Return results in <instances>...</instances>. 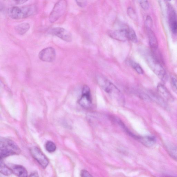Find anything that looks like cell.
Listing matches in <instances>:
<instances>
[{
	"label": "cell",
	"mask_w": 177,
	"mask_h": 177,
	"mask_svg": "<svg viewBox=\"0 0 177 177\" xmlns=\"http://www.w3.org/2000/svg\"><path fill=\"white\" fill-rule=\"evenodd\" d=\"M37 11L34 5H29L23 7H13L9 11V15L12 19L20 20L31 16Z\"/></svg>",
	"instance_id": "cell-1"
},
{
	"label": "cell",
	"mask_w": 177,
	"mask_h": 177,
	"mask_svg": "<svg viewBox=\"0 0 177 177\" xmlns=\"http://www.w3.org/2000/svg\"><path fill=\"white\" fill-rule=\"evenodd\" d=\"M0 147V155L1 159L9 156L19 154L20 152L19 146L10 139H1Z\"/></svg>",
	"instance_id": "cell-2"
},
{
	"label": "cell",
	"mask_w": 177,
	"mask_h": 177,
	"mask_svg": "<svg viewBox=\"0 0 177 177\" xmlns=\"http://www.w3.org/2000/svg\"><path fill=\"white\" fill-rule=\"evenodd\" d=\"M98 84L107 94L117 98H122L123 95L121 91L110 81L103 76H98Z\"/></svg>",
	"instance_id": "cell-3"
},
{
	"label": "cell",
	"mask_w": 177,
	"mask_h": 177,
	"mask_svg": "<svg viewBox=\"0 0 177 177\" xmlns=\"http://www.w3.org/2000/svg\"><path fill=\"white\" fill-rule=\"evenodd\" d=\"M147 60L152 70L162 81L165 82L167 79V76L163 66L153 54L147 56Z\"/></svg>",
	"instance_id": "cell-4"
},
{
	"label": "cell",
	"mask_w": 177,
	"mask_h": 177,
	"mask_svg": "<svg viewBox=\"0 0 177 177\" xmlns=\"http://www.w3.org/2000/svg\"><path fill=\"white\" fill-rule=\"evenodd\" d=\"M67 2L66 0H59L54 7L49 16L50 22L55 23L58 20L67 10Z\"/></svg>",
	"instance_id": "cell-5"
},
{
	"label": "cell",
	"mask_w": 177,
	"mask_h": 177,
	"mask_svg": "<svg viewBox=\"0 0 177 177\" xmlns=\"http://www.w3.org/2000/svg\"><path fill=\"white\" fill-rule=\"evenodd\" d=\"M32 157L35 159L40 166L45 169L48 166L49 162L46 156L37 147H32L30 149Z\"/></svg>",
	"instance_id": "cell-6"
},
{
	"label": "cell",
	"mask_w": 177,
	"mask_h": 177,
	"mask_svg": "<svg viewBox=\"0 0 177 177\" xmlns=\"http://www.w3.org/2000/svg\"><path fill=\"white\" fill-rule=\"evenodd\" d=\"M80 105L85 108H89L92 104V99L91 94V89L87 85L83 86L82 95L79 101Z\"/></svg>",
	"instance_id": "cell-7"
},
{
	"label": "cell",
	"mask_w": 177,
	"mask_h": 177,
	"mask_svg": "<svg viewBox=\"0 0 177 177\" xmlns=\"http://www.w3.org/2000/svg\"><path fill=\"white\" fill-rule=\"evenodd\" d=\"M168 17L171 31L174 34L177 33V16L174 8L171 6H168Z\"/></svg>",
	"instance_id": "cell-8"
},
{
	"label": "cell",
	"mask_w": 177,
	"mask_h": 177,
	"mask_svg": "<svg viewBox=\"0 0 177 177\" xmlns=\"http://www.w3.org/2000/svg\"><path fill=\"white\" fill-rule=\"evenodd\" d=\"M38 56L42 61L48 62H53L56 56L55 50L51 47L46 48L41 51L39 53Z\"/></svg>",
	"instance_id": "cell-9"
},
{
	"label": "cell",
	"mask_w": 177,
	"mask_h": 177,
	"mask_svg": "<svg viewBox=\"0 0 177 177\" xmlns=\"http://www.w3.org/2000/svg\"><path fill=\"white\" fill-rule=\"evenodd\" d=\"M50 34L56 36L62 40L69 42L72 41V37L71 34L66 30L61 28H54L50 30Z\"/></svg>",
	"instance_id": "cell-10"
},
{
	"label": "cell",
	"mask_w": 177,
	"mask_h": 177,
	"mask_svg": "<svg viewBox=\"0 0 177 177\" xmlns=\"http://www.w3.org/2000/svg\"><path fill=\"white\" fill-rule=\"evenodd\" d=\"M109 37L116 40L124 42L128 40L126 27L121 29L109 31Z\"/></svg>",
	"instance_id": "cell-11"
},
{
	"label": "cell",
	"mask_w": 177,
	"mask_h": 177,
	"mask_svg": "<svg viewBox=\"0 0 177 177\" xmlns=\"http://www.w3.org/2000/svg\"><path fill=\"white\" fill-rule=\"evenodd\" d=\"M157 91L160 95L164 100L172 101L173 98L167 88L162 84H159L157 86Z\"/></svg>",
	"instance_id": "cell-12"
},
{
	"label": "cell",
	"mask_w": 177,
	"mask_h": 177,
	"mask_svg": "<svg viewBox=\"0 0 177 177\" xmlns=\"http://www.w3.org/2000/svg\"><path fill=\"white\" fill-rule=\"evenodd\" d=\"M147 28L150 46L153 50H157L158 47V43L157 37L150 28Z\"/></svg>",
	"instance_id": "cell-13"
},
{
	"label": "cell",
	"mask_w": 177,
	"mask_h": 177,
	"mask_svg": "<svg viewBox=\"0 0 177 177\" xmlns=\"http://www.w3.org/2000/svg\"><path fill=\"white\" fill-rule=\"evenodd\" d=\"M10 168L13 173L19 177H27L28 173L24 167L20 165H13Z\"/></svg>",
	"instance_id": "cell-14"
},
{
	"label": "cell",
	"mask_w": 177,
	"mask_h": 177,
	"mask_svg": "<svg viewBox=\"0 0 177 177\" xmlns=\"http://www.w3.org/2000/svg\"><path fill=\"white\" fill-rule=\"evenodd\" d=\"M137 139L139 141L144 145L148 147L154 145L156 142L155 137L152 136H137Z\"/></svg>",
	"instance_id": "cell-15"
},
{
	"label": "cell",
	"mask_w": 177,
	"mask_h": 177,
	"mask_svg": "<svg viewBox=\"0 0 177 177\" xmlns=\"http://www.w3.org/2000/svg\"><path fill=\"white\" fill-rule=\"evenodd\" d=\"M29 23H23L16 26L15 28V30L18 34L23 35L29 30Z\"/></svg>",
	"instance_id": "cell-16"
},
{
	"label": "cell",
	"mask_w": 177,
	"mask_h": 177,
	"mask_svg": "<svg viewBox=\"0 0 177 177\" xmlns=\"http://www.w3.org/2000/svg\"><path fill=\"white\" fill-rule=\"evenodd\" d=\"M128 40L136 43L138 41L137 37L135 32L134 30L129 27H126Z\"/></svg>",
	"instance_id": "cell-17"
},
{
	"label": "cell",
	"mask_w": 177,
	"mask_h": 177,
	"mask_svg": "<svg viewBox=\"0 0 177 177\" xmlns=\"http://www.w3.org/2000/svg\"><path fill=\"white\" fill-rule=\"evenodd\" d=\"M0 172L5 175H10L13 173L12 171L10 168L3 162L2 159L0 162Z\"/></svg>",
	"instance_id": "cell-18"
},
{
	"label": "cell",
	"mask_w": 177,
	"mask_h": 177,
	"mask_svg": "<svg viewBox=\"0 0 177 177\" xmlns=\"http://www.w3.org/2000/svg\"><path fill=\"white\" fill-rule=\"evenodd\" d=\"M131 67L139 74H143L144 71L140 66L137 63L133 61H131L130 62Z\"/></svg>",
	"instance_id": "cell-19"
},
{
	"label": "cell",
	"mask_w": 177,
	"mask_h": 177,
	"mask_svg": "<svg viewBox=\"0 0 177 177\" xmlns=\"http://www.w3.org/2000/svg\"><path fill=\"white\" fill-rule=\"evenodd\" d=\"M45 148L46 151L49 153L54 152L56 149L55 144L51 141H49L46 143Z\"/></svg>",
	"instance_id": "cell-20"
},
{
	"label": "cell",
	"mask_w": 177,
	"mask_h": 177,
	"mask_svg": "<svg viewBox=\"0 0 177 177\" xmlns=\"http://www.w3.org/2000/svg\"><path fill=\"white\" fill-rule=\"evenodd\" d=\"M168 151L170 157L177 161V148L172 147L168 149Z\"/></svg>",
	"instance_id": "cell-21"
},
{
	"label": "cell",
	"mask_w": 177,
	"mask_h": 177,
	"mask_svg": "<svg viewBox=\"0 0 177 177\" xmlns=\"http://www.w3.org/2000/svg\"><path fill=\"white\" fill-rule=\"evenodd\" d=\"M127 13L128 16L131 18V19L133 20L136 19V15L133 8H128L127 10Z\"/></svg>",
	"instance_id": "cell-22"
},
{
	"label": "cell",
	"mask_w": 177,
	"mask_h": 177,
	"mask_svg": "<svg viewBox=\"0 0 177 177\" xmlns=\"http://www.w3.org/2000/svg\"><path fill=\"white\" fill-rule=\"evenodd\" d=\"M141 7L144 10H146L149 8L148 0H139Z\"/></svg>",
	"instance_id": "cell-23"
},
{
	"label": "cell",
	"mask_w": 177,
	"mask_h": 177,
	"mask_svg": "<svg viewBox=\"0 0 177 177\" xmlns=\"http://www.w3.org/2000/svg\"><path fill=\"white\" fill-rule=\"evenodd\" d=\"M77 4L79 7H85L87 4V0H76Z\"/></svg>",
	"instance_id": "cell-24"
},
{
	"label": "cell",
	"mask_w": 177,
	"mask_h": 177,
	"mask_svg": "<svg viewBox=\"0 0 177 177\" xmlns=\"http://www.w3.org/2000/svg\"><path fill=\"white\" fill-rule=\"evenodd\" d=\"M171 85L174 91L177 94V80L173 78L171 79Z\"/></svg>",
	"instance_id": "cell-25"
},
{
	"label": "cell",
	"mask_w": 177,
	"mask_h": 177,
	"mask_svg": "<svg viewBox=\"0 0 177 177\" xmlns=\"http://www.w3.org/2000/svg\"><path fill=\"white\" fill-rule=\"evenodd\" d=\"M81 176L82 177H91L92 176L86 170H82L81 172Z\"/></svg>",
	"instance_id": "cell-26"
},
{
	"label": "cell",
	"mask_w": 177,
	"mask_h": 177,
	"mask_svg": "<svg viewBox=\"0 0 177 177\" xmlns=\"http://www.w3.org/2000/svg\"><path fill=\"white\" fill-rule=\"evenodd\" d=\"M15 3L17 5L22 4L28 1L29 0H13Z\"/></svg>",
	"instance_id": "cell-27"
},
{
	"label": "cell",
	"mask_w": 177,
	"mask_h": 177,
	"mask_svg": "<svg viewBox=\"0 0 177 177\" xmlns=\"http://www.w3.org/2000/svg\"><path fill=\"white\" fill-rule=\"evenodd\" d=\"M30 176H35V177H38V173L37 172H34L32 173Z\"/></svg>",
	"instance_id": "cell-28"
},
{
	"label": "cell",
	"mask_w": 177,
	"mask_h": 177,
	"mask_svg": "<svg viewBox=\"0 0 177 177\" xmlns=\"http://www.w3.org/2000/svg\"><path fill=\"white\" fill-rule=\"evenodd\" d=\"M168 1H171V0H168Z\"/></svg>",
	"instance_id": "cell-29"
}]
</instances>
